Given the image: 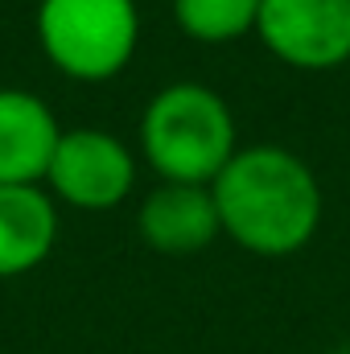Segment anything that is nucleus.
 <instances>
[{
	"label": "nucleus",
	"instance_id": "nucleus-1",
	"mask_svg": "<svg viewBox=\"0 0 350 354\" xmlns=\"http://www.w3.org/2000/svg\"><path fill=\"white\" fill-rule=\"evenodd\" d=\"M223 235L252 256H293L322 227V185L313 169L276 145L239 149L210 181Z\"/></svg>",
	"mask_w": 350,
	"mask_h": 354
},
{
	"label": "nucleus",
	"instance_id": "nucleus-2",
	"mask_svg": "<svg viewBox=\"0 0 350 354\" xmlns=\"http://www.w3.org/2000/svg\"><path fill=\"white\" fill-rule=\"evenodd\" d=\"M140 153L161 181L210 185L235 149V115L219 91L202 83H169L140 115Z\"/></svg>",
	"mask_w": 350,
	"mask_h": 354
},
{
	"label": "nucleus",
	"instance_id": "nucleus-3",
	"mask_svg": "<svg viewBox=\"0 0 350 354\" xmlns=\"http://www.w3.org/2000/svg\"><path fill=\"white\" fill-rule=\"evenodd\" d=\"M37 41L50 66L75 83L116 79L140 41L136 0H42Z\"/></svg>",
	"mask_w": 350,
	"mask_h": 354
},
{
	"label": "nucleus",
	"instance_id": "nucleus-4",
	"mask_svg": "<svg viewBox=\"0 0 350 354\" xmlns=\"http://www.w3.org/2000/svg\"><path fill=\"white\" fill-rule=\"evenodd\" d=\"M46 185L75 210H111L136 185V157L107 128H62Z\"/></svg>",
	"mask_w": 350,
	"mask_h": 354
},
{
	"label": "nucleus",
	"instance_id": "nucleus-5",
	"mask_svg": "<svg viewBox=\"0 0 350 354\" xmlns=\"http://www.w3.org/2000/svg\"><path fill=\"white\" fill-rule=\"evenodd\" d=\"M260 41L293 71L350 62V0H260Z\"/></svg>",
	"mask_w": 350,
	"mask_h": 354
},
{
	"label": "nucleus",
	"instance_id": "nucleus-6",
	"mask_svg": "<svg viewBox=\"0 0 350 354\" xmlns=\"http://www.w3.org/2000/svg\"><path fill=\"white\" fill-rule=\"evenodd\" d=\"M136 231L161 256H194V252H206L223 235V223H219V206H214L210 185L161 181L157 189L145 194V202L136 210Z\"/></svg>",
	"mask_w": 350,
	"mask_h": 354
},
{
	"label": "nucleus",
	"instance_id": "nucleus-7",
	"mask_svg": "<svg viewBox=\"0 0 350 354\" xmlns=\"http://www.w3.org/2000/svg\"><path fill=\"white\" fill-rule=\"evenodd\" d=\"M62 128L46 99L0 87V185H42Z\"/></svg>",
	"mask_w": 350,
	"mask_h": 354
},
{
	"label": "nucleus",
	"instance_id": "nucleus-8",
	"mask_svg": "<svg viewBox=\"0 0 350 354\" xmlns=\"http://www.w3.org/2000/svg\"><path fill=\"white\" fill-rule=\"evenodd\" d=\"M58 243V202L42 185H0V280L25 276Z\"/></svg>",
	"mask_w": 350,
	"mask_h": 354
},
{
	"label": "nucleus",
	"instance_id": "nucleus-9",
	"mask_svg": "<svg viewBox=\"0 0 350 354\" xmlns=\"http://www.w3.org/2000/svg\"><path fill=\"white\" fill-rule=\"evenodd\" d=\"M177 29L206 46H227L256 33L260 0H174Z\"/></svg>",
	"mask_w": 350,
	"mask_h": 354
},
{
	"label": "nucleus",
	"instance_id": "nucleus-10",
	"mask_svg": "<svg viewBox=\"0 0 350 354\" xmlns=\"http://www.w3.org/2000/svg\"><path fill=\"white\" fill-rule=\"evenodd\" d=\"M338 354H350V346H342V351H338Z\"/></svg>",
	"mask_w": 350,
	"mask_h": 354
}]
</instances>
